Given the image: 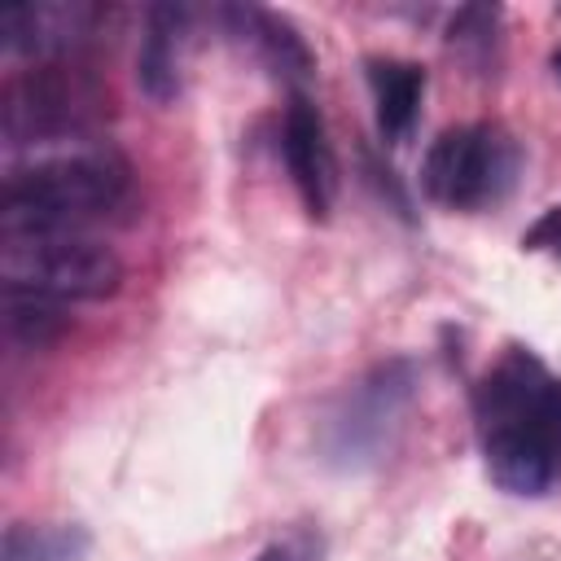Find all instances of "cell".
Segmentation results:
<instances>
[{
  "label": "cell",
  "mask_w": 561,
  "mask_h": 561,
  "mask_svg": "<svg viewBox=\"0 0 561 561\" xmlns=\"http://www.w3.org/2000/svg\"><path fill=\"white\" fill-rule=\"evenodd\" d=\"M473 430L500 491L543 495L561 482V377L530 346H504L473 381Z\"/></svg>",
  "instance_id": "cell-1"
},
{
  "label": "cell",
  "mask_w": 561,
  "mask_h": 561,
  "mask_svg": "<svg viewBox=\"0 0 561 561\" xmlns=\"http://www.w3.org/2000/svg\"><path fill=\"white\" fill-rule=\"evenodd\" d=\"M131 202V162L110 140H70L9 162L0 237L83 232Z\"/></svg>",
  "instance_id": "cell-2"
},
{
  "label": "cell",
  "mask_w": 561,
  "mask_h": 561,
  "mask_svg": "<svg viewBox=\"0 0 561 561\" xmlns=\"http://www.w3.org/2000/svg\"><path fill=\"white\" fill-rule=\"evenodd\" d=\"M416 364L408 355L377 359L346 381L316 421V451L333 473H364L381 465L416 403Z\"/></svg>",
  "instance_id": "cell-3"
},
{
  "label": "cell",
  "mask_w": 561,
  "mask_h": 561,
  "mask_svg": "<svg viewBox=\"0 0 561 561\" xmlns=\"http://www.w3.org/2000/svg\"><path fill=\"white\" fill-rule=\"evenodd\" d=\"M105 110V88L79 57L35 61L9 79L0 96V136L4 149H53L70 140H92Z\"/></svg>",
  "instance_id": "cell-4"
},
{
  "label": "cell",
  "mask_w": 561,
  "mask_h": 561,
  "mask_svg": "<svg viewBox=\"0 0 561 561\" xmlns=\"http://www.w3.org/2000/svg\"><path fill=\"white\" fill-rule=\"evenodd\" d=\"M0 280L57 302H101L118 294L123 259L88 232L0 237Z\"/></svg>",
  "instance_id": "cell-5"
},
{
  "label": "cell",
  "mask_w": 561,
  "mask_h": 561,
  "mask_svg": "<svg viewBox=\"0 0 561 561\" xmlns=\"http://www.w3.org/2000/svg\"><path fill=\"white\" fill-rule=\"evenodd\" d=\"M522 171L517 140L495 123H460L434 136L421 162V188L447 210H478L500 202Z\"/></svg>",
  "instance_id": "cell-6"
},
{
  "label": "cell",
  "mask_w": 561,
  "mask_h": 561,
  "mask_svg": "<svg viewBox=\"0 0 561 561\" xmlns=\"http://www.w3.org/2000/svg\"><path fill=\"white\" fill-rule=\"evenodd\" d=\"M105 9L79 0H44V4H13L0 13V44L9 53L35 61L79 57V48L101 31Z\"/></svg>",
  "instance_id": "cell-7"
},
{
  "label": "cell",
  "mask_w": 561,
  "mask_h": 561,
  "mask_svg": "<svg viewBox=\"0 0 561 561\" xmlns=\"http://www.w3.org/2000/svg\"><path fill=\"white\" fill-rule=\"evenodd\" d=\"M280 153H285L289 180H294L307 215L311 219H329V206H333V193H337V167H333L324 118L302 92L289 96L285 127H280Z\"/></svg>",
  "instance_id": "cell-8"
},
{
  "label": "cell",
  "mask_w": 561,
  "mask_h": 561,
  "mask_svg": "<svg viewBox=\"0 0 561 561\" xmlns=\"http://www.w3.org/2000/svg\"><path fill=\"white\" fill-rule=\"evenodd\" d=\"M224 22H228V35L237 44H245L250 57L280 83L298 88L316 75V53L307 48L302 31L285 13L259 9V4H232V9H224Z\"/></svg>",
  "instance_id": "cell-9"
},
{
  "label": "cell",
  "mask_w": 561,
  "mask_h": 561,
  "mask_svg": "<svg viewBox=\"0 0 561 561\" xmlns=\"http://www.w3.org/2000/svg\"><path fill=\"white\" fill-rule=\"evenodd\" d=\"M188 9L184 4H149L145 35L136 53V83L153 105H171L184 88V39H188Z\"/></svg>",
  "instance_id": "cell-10"
},
{
  "label": "cell",
  "mask_w": 561,
  "mask_h": 561,
  "mask_svg": "<svg viewBox=\"0 0 561 561\" xmlns=\"http://www.w3.org/2000/svg\"><path fill=\"white\" fill-rule=\"evenodd\" d=\"M364 75H368V88L377 101V127L390 145H399L416 123V110L425 96V70L416 61H399V57H368Z\"/></svg>",
  "instance_id": "cell-11"
},
{
  "label": "cell",
  "mask_w": 561,
  "mask_h": 561,
  "mask_svg": "<svg viewBox=\"0 0 561 561\" xmlns=\"http://www.w3.org/2000/svg\"><path fill=\"white\" fill-rule=\"evenodd\" d=\"M0 311H4L9 342L22 346V351H48L70 329L66 302L31 294V289H18V285H0Z\"/></svg>",
  "instance_id": "cell-12"
},
{
  "label": "cell",
  "mask_w": 561,
  "mask_h": 561,
  "mask_svg": "<svg viewBox=\"0 0 561 561\" xmlns=\"http://www.w3.org/2000/svg\"><path fill=\"white\" fill-rule=\"evenodd\" d=\"M92 535L75 522H13L4 526L0 561H83Z\"/></svg>",
  "instance_id": "cell-13"
},
{
  "label": "cell",
  "mask_w": 561,
  "mask_h": 561,
  "mask_svg": "<svg viewBox=\"0 0 561 561\" xmlns=\"http://www.w3.org/2000/svg\"><path fill=\"white\" fill-rule=\"evenodd\" d=\"M500 22H504L500 4H460L447 22V48H456L473 66H486L500 44Z\"/></svg>",
  "instance_id": "cell-14"
},
{
  "label": "cell",
  "mask_w": 561,
  "mask_h": 561,
  "mask_svg": "<svg viewBox=\"0 0 561 561\" xmlns=\"http://www.w3.org/2000/svg\"><path fill=\"white\" fill-rule=\"evenodd\" d=\"M254 561H324V535L316 526H294L276 535Z\"/></svg>",
  "instance_id": "cell-15"
},
{
  "label": "cell",
  "mask_w": 561,
  "mask_h": 561,
  "mask_svg": "<svg viewBox=\"0 0 561 561\" xmlns=\"http://www.w3.org/2000/svg\"><path fill=\"white\" fill-rule=\"evenodd\" d=\"M522 250H530V254L548 250V254L561 263V206H548V210L522 232Z\"/></svg>",
  "instance_id": "cell-16"
},
{
  "label": "cell",
  "mask_w": 561,
  "mask_h": 561,
  "mask_svg": "<svg viewBox=\"0 0 561 561\" xmlns=\"http://www.w3.org/2000/svg\"><path fill=\"white\" fill-rule=\"evenodd\" d=\"M364 158V171H368V184L377 188V197L381 202H390L399 215H408L412 210V202H408V193H403V184H399V175H394V167H386V162H377L368 149L359 153Z\"/></svg>",
  "instance_id": "cell-17"
},
{
  "label": "cell",
  "mask_w": 561,
  "mask_h": 561,
  "mask_svg": "<svg viewBox=\"0 0 561 561\" xmlns=\"http://www.w3.org/2000/svg\"><path fill=\"white\" fill-rule=\"evenodd\" d=\"M552 70H557V79H561V48L552 53Z\"/></svg>",
  "instance_id": "cell-18"
}]
</instances>
